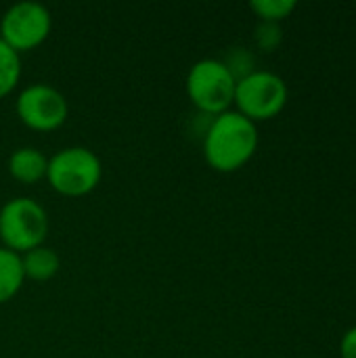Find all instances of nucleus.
<instances>
[{
	"instance_id": "1",
	"label": "nucleus",
	"mask_w": 356,
	"mask_h": 358,
	"mask_svg": "<svg viewBox=\"0 0 356 358\" xmlns=\"http://www.w3.org/2000/svg\"><path fill=\"white\" fill-rule=\"evenodd\" d=\"M258 149V128L239 111H225L210 120L204 132L206 162L218 172L243 168Z\"/></svg>"
},
{
	"instance_id": "15",
	"label": "nucleus",
	"mask_w": 356,
	"mask_h": 358,
	"mask_svg": "<svg viewBox=\"0 0 356 358\" xmlns=\"http://www.w3.org/2000/svg\"><path fill=\"white\" fill-rule=\"evenodd\" d=\"M340 355L342 358H356V327L344 334L342 344H340Z\"/></svg>"
},
{
	"instance_id": "2",
	"label": "nucleus",
	"mask_w": 356,
	"mask_h": 358,
	"mask_svg": "<svg viewBox=\"0 0 356 358\" xmlns=\"http://www.w3.org/2000/svg\"><path fill=\"white\" fill-rule=\"evenodd\" d=\"M103 164L88 147H65L48 159L46 180L65 197H82L97 189Z\"/></svg>"
},
{
	"instance_id": "13",
	"label": "nucleus",
	"mask_w": 356,
	"mask_h": 358,
	"mask_svg": "<svg viewBox=\"0 0 356 358\" xmlns=\"http://www.w3.org/2000/svg\"><path fill=\"white\" fill-rule=\"evenodd\" d=\"M220 61L227 65V69L233 73V78L237 82L256 71V59H254L252 50H248L243 46L231 48V52L227 55V59H220Z\"/></svg>"
},
{
	"instance_id": "4",
	"label": "nucleus",
	"mask_w": 356,
	"mask_h": 358,
	"mask_svg": "<svg viewBox=\"0 0 356 358\" xmlns=\"http://www.w3.org/2000/svg\"><path fill=\"white\" fill-rule=\"evenodd\" d=\"M237 80L220 59H199L187 73V94L206 115L229 111L235 99Z\"/></svg>"
},
{
	"instance_id": "11",
	"label": "nucleus",
	"mask_w": 356,
	"mask_h": 358,
	"mask_svg": "<svg viewBox=\"0 0 356 358\" xmlns=\"http://www.w3.org/2000/svg\"><path fill=\"white\" fill-rule=\"evenodd\" d=\"M21 78V57L0 40V99L10 94Z\"/></svg>"
},
{
	"instance_id": "14",
	"label": "nucleus",
	"mask_w": 356,
	"mask_h": 358,
	"mask_svg": "<svg viewBox=\"0 0 356 358\" xmlns=\"http://www.w3.org/2000/svg\"><path fill=\"white\" fill-rule=\"evenodd\" d=\"M256 46L264 52H273L281 40H283V31L279 23H271V21H260L256 25V34H254Z\"/></svg>"
},
{
	"instance_id": "10",
	"label": "nucleus",
	"mask_w": 356,
	"mask_h": 358,
	"mask_svg": "<svg viewBox=\"0 0 356 358\" xmlns=\"http://www.w3.org/2000/svg\"><path fill=\"white\" fill-rule=\"evenodd\" d=\"M21 262H23V273H25V279H31V281H48L57 275L59 271V256L55 250L50 248H34L29 252H25L21 256Z\"/></svg>"
},
{
	"instance_id": "7",
	"label": "nucleus",
	"mask_w": 356,
	"mask_h": 358,
	"mask_svg": "<svg viewBox=\"0 0 356 358\" xmlns=\"http://www.w3.org/2000/svg\"><path fill=\"white\" fill-rule=\"evenodd\" d=\"M19 120L38 132H50L65 124L69 115L67 99L50 84L38 82L25 86L15 103Z\"/></svg>"
},
{
	"instance_id": "3",
	"label": "nucleus",
	"mask_w": 356,
	"mask_h": 358,
	"mask_svg": "<svg viewBox=\"0 0 356 358\" xmlns=\"http://www.w3.org/2000/svg\"><path fill=\"white\" fill-rule=\"evenodd\" d=\"M48 235V214L31 197H13L0 208V239L6 250L25 254Z\"/></svg>"
},
{
	"instance_id": "12",
	"label": "nucleus",
	"mask_w": 356,
	"mask_h": 358,
	"mask_svg": "<svg viewBox=\"0 0 356 358\" xmlns=\"http://www.w3.org/2000/svg\"><path fill=\"white\" fill-rule=\"evenodd\" d=\"M250 8L258 15L260 21H271V23H281L285 17L292 15L296 8L294 0H252Z\"/></svg>"
},
{
	"instance_id": "8",
	"label": "nucleus",
	"mask_w": 356,
	"mask_h": 358,
	"mask_svg": "<svg viewBox=\"0 0 356 358\" xmlns=\"http://www.w3.org/2000/svg\"><path fill=\"white\" fill-rule=\"evenodd\" d=\"M48 157L36 147H19L8 157V172L23 185H34L46 178Z\"/></svg>"
},
{
	"instance_id": "5",
	"label": "nucleus",
	"mask_w": 356,
	"mask_h": 358,
	"mask_svg": "<svg viewBox=\"0 0 356 358\" xmlns=\"http://www.w3.org/2000/svg\"><path fill=\"white\" fill-rule=\"evenodd\" d=\"M287 84L281 76L266 69H256L237 82L233 103L237 105L235 111L256 124L279 115L287 105Z\"/></svg>"
},
{
	"instance_id": "6",
	"label": "nucleus",
	"mask_w": 356,
	"mask_h": 358,
	"mask_svg": "<svg viewBox=\"0 0 356 358\" xmlns=\"http://www.w3.org/2000/svg\"><path fill=\"white\" fill-rule=\"evenodd\" d=\"M52 27L48 8L36 0H21L6 8L0 19V40L15 52L31 50L40 46Z\"/></svg>"
},
{
	"instance_id": "9",
	"label": "nucleus",
	"mask_w": 356,
	"mask_h": 358,
	"mask_svg": "<svg viewBox=\"0 0 356 358\" xmlns=\"http://www.w3.org/2000/svg\"><path fill=\"white\" fill-rule=\"evenodd\" d=\"M25 281L21 254L0 248V304L15 298Z\"/></svg>"
}]
</instances>
